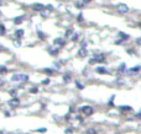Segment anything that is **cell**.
Wrapping results in <instances>:
<instances>
[{"label":"cell","mask_w":141,"mask_h":134,"mask_svg":"<svg viewBox=\"0 0 141 134\" xmlns=\"http://www.w3.org/2000/svg\"><path fill=\"white\" fill-rule=\"evenodd\" d=\"M87 44H88V43H87V41H83V42H82V47H83V48H85Z\"/></svg>","instance_id":"obj_34"},{"label":"cell","mask_w":141,"mask_h":134,"mask_svg":"<svg viewBox=\"0 0 141 134\" xmlns=\"http://www.w3.org/2000/svg\"><path fill=\"white\" fill-rule=\"evenodd\" d=\"M46 10H48V11H52V10H55V7H53V5L48 4V5H46Z\"/></svg>","instance_id":"obj_27"},{"label":"cell","mask_w":141,"mask_h":134,"mask_svg":"<svg viewBox=\"0 0 141 134\" xmlns=\"http://www.w3.org/2000/svg\"><path fill=\"white\" fill-rule=\"evenodd\" d=\"M24 35H25L24 30H21V28L15 30V36H16V38H22V37H24Z\"/></svg>","instance_id":"obj_12"},{"label":"cell","mask_w":141,"mask_h":134,"mask_svg":"<svg viewBox=\"0 0 141 134\" xmlns=\"http://www.w3.org/2000/svg\"><path fill=\"white\" fill-rule=\"evenodd\" d=\"M1 50H4V47H3V46H0V52H1Z\"/></svg>","instance_id":"obj_39"},{"label":"cell","mask_w":141,"mask_h":134,"mask_svg":"<svg viewBox=\"0 0 141 134\" xmlns=\"http://www.w3.org/2000/svg\"><path fill=\"white\" fill-rule=\"evenodd\" d=\"M77 21H78V22H83V21H84V16H83L82 12L77 15Z\"/></svg>","instance_id":"obj_21"},{"label":"cell","mask_w":141,"mask_h":134,"mask_svg":"<svg viewBox=\"0 0 141 134\" xmlns=\"http://www.w3.org/2000/svg\"><path fill=\"white\" fill-rule=\"evenodd\" d=\"M140 27H141V24H140Z\"/></svg>","instance_id":"obj_40"},{"label":"cell","mask_w":141,"mask_h":134,"mask_svg":"<svg viewBox=\"0 0 141 134\" xmlns=\"http://www.w3.org/2000/svg\"><path fill=\"white\" fill-rule=\"evenodd\" d=\"M11 81H14V82H20V81L26 82V81H29V75H26V74H14L11 76Z\"/></svg>","instance_id":"obj_1"},{"label":"cell","mask_w":141,"mask_h":134,"mask_svg":"<svg viewBox=\"0 0 141 134\" xmlns=\"http://www.w3.org/2000/svg\"><path fill=\"white\" fill-rule=\"evenodd\" d=\"M77 54H78V57H79V58H85L87 55H88V49H87V48H83V47H81V48L78 49Z\"/></svg>","instance_id":"obj_9"},{"label":"cell","mask_w":141,"mask_h":134,"mask_svg":"<svg viewBox=\"0 0 141 134\" xmlns=\"http://www.w3.org/2000/svg\"><path fill=\"white\" fill-rule=\"evenodd\" d=\"M37 35H38L40 39H45V33H43V32H41V31H37Z\"/></svg>","instance_id":"obj_26"},{"label":"cell","mask_w":141,"mask_h":134,"mask_svg":"<svg viewBox=\"0 0 141 134\" xmlns=\"http://www.w3.org/2000/svg\"><path fill=\"white\" fill-rule=\"evenodd\" d=\"M81 111L84 113L85 116H92L93 112H94V110H93L92 106H82L81 107Z\"/></svg>","instance_id":"obj_3"},{"label":"cell","mask_w":141,"mask_h":134,"mask_svg":"<svg viewBox=\"0 0 141 134\" xmlns=\"http://www.w3.org/2000/svg\"><path fill=\"white\" fill-rule=\"evenodd\" d=\"M126 71V64L125 63H121L120 67L118 68V73H125Z\"/></svg>","instance_id":"obj_15"},{"label":"cell","mask_w":141,"mask_h":134,"mask_svg":"<svg viewBox=\"0 0 141 134\" xmlns=\"http://www.w3.org/2000/svg\"><path fill=\"white\" fill-rule=\"evenodd\" d=\"M136 118H139V119H141V111L137 113V115H136Z\"/></svg>","instance_id":"obj_37"},{"label":"cell","mask_w":141,"mask_h":134,"mask_svg":"<svg viewBox=\"0 0 141 134\" xmlns=\"http://www.w3.org/2000/svg\"><path fill=\"white\" fill-rule=\"evenodd\" d=\"M53 44H55L56 47H63L64 44H66V41H64V38H62V37H57L55 41H53Z\"/></svg>","instance_id":"obj_7"},{"label":"cell","mask_w":141,"mask_h":134,"mask_svg":"<svg viewBox=\"0 0 141 134\" xmlns=\"http://www.w3.org/2000/svg\"><path fill=\"white\" fill-rule=\"evenodd\" d=\"M3 84H4V81H3V80H1V79H0V86H1V85H3Z\"/></svg>","instance_id":"obj_38"},{"label":"cell","mask_w":141,"mask_h":134,"mask_svg":"<svg viewBox=\"0 0 141 134\" xmlns=\"http://www.w3.org/2000/svg\"><path fill=\"white\" fill-rule=\"evenodd\" d=\"M116 10L120 14H127L129 12V6L126 5V4H119L118 6H116Z\"/></svg>","instance_id":"obj_4"},{"label":"cell","mask_w":141,"mask_h":134,"mask_svg":"<svg viewBox=\"0 0 141 134\" xmlns=\"http://www.w3.org/2000/svg\"><path fill=\"white\" fill-rule=\"evenodd\" d=\"M82 1H83L84 4H89L90 1H93V0H82Z\"/></svg>","instance_id":"obj_35"},{"label":"cell","mask_w":141,"mask_h":134,"mask_svg":"<svg viewBox=\"0 0 141 134\" xmlns=\"http://www.w3.org/2000/svg\"><path fill=\"white\" fill-rule=\"evenodd\" d=\"M120 110H123V111H131L133 107H130V106H120Z\"/></svg>","instance_id":"obj_24"},{"label":"cell","mask_w":141,"mask_h":134,"mask_svg":"<svg viewBox=\"0 0 141 134\" xmlns=\"http://www.w3.org/2000/svg\"><path fill=\"white\" fill-rule=\"evenodd\" d=\"M71 39L73 41V42L78 41V39H79V33H73V35H72V37H71Z\"/></svg>","instance_id":"obj_20"},{"label":"cell","mask_w":141,"mask_h":134,"mask_svg":"<svg viewBox=\"0 0 141 134\" xmlns=\"http://www.w3.org/2000/svg\"><path fill=\"white\" fill-rule=\"evenodd\" d=\"M43 71H45V73H46V74H48V75H51V74L53 73V71H52L51 69H45V70H43Z\"/></svg>","instance_id":"obj_29"},{"label":"cell","mask_w":141,"mask_h":134,"mask_svg":"<svg viewBox=\"0 0 141 134\" xmlns=\"http://www.w3.org/2000/svg\"><path fill=\"white\" fill-rule=\"evenodd\" d=\"M75 86H77L79 90H83V89H84V85L82 84L81 81H75Z\"/></svg>","instance_id":"obj_23"},{"label":"cell","mask_w":141,"mask_h":134,"mask_svg":"<svg viewBox=\"0 0 141 134\" xmlns=\"http://www.w3.org/2000/svg\"><path fill=\"white\" fill-rule=\"evenodd\" d=\"M10 94L13 95V97H16V96H15V94H16V91H15V90H11V91H10Z\"/></svg>","instance_id":"obj_33"},{"label":"cell","mask_w":141,"mask_h":134,"mask_svg":"<svg viewBox=\"0 0 141 134\" xmlns=\"http://www.w3.org/2000/svg\"><path fill=\"white\" fill-rule=\"evenodd\" d=\"M119 37H120V39L115 41V43H116V44H120V43L124 42V41H127V39L130 38V36H129L127 33H124V32H119Z\"/></svg>","instance_id":"obj_5"},{"label":"cell","mask_w":141,"mask_h":134,"mask_svg":"<svg viewBox=\"0 0 141 134\" xmlns=\"http://www.w3.org/2000/svg\"><path fill=\"white\" fill-rule=\"evenodd\" d=\"M72 32H73V28H72V27H69V28L66 31V32H64V37H66V38H67V37H69V36L72 35Z\"/></svg>","instance_id":"obj_19"},{"label":"cell","mask_w":141,"mask_h":134,"mask_svg":"<svg viewBox=\"0 0 141 134\" xmlns=\"http://www.w3.org/2000/svg\"><path fill=\"white\" fill-rule=\"evenodd\" d=\"M141 71V65H135L131 69H129V73H139Z\"/></svg>","instance_id":"obj_14"},{"label":"cell","mask_w":141,"mask_h":134,"mask_svg":"<svg viewBox=\"0 0 141 134\" xmlns=\"http://www.w3.org/2000/svg\"><path fill=\"white\" fill-rule=\"evenodd\" d=\"M105 61V55L104 54H95L93 55L92 59H89V64H94V63H104Z\"/></svg>","instance_id":"obj_2"},{"label":"cell","mask_w":141,"mask_h":134,"mask_svg":"<svg viewBox=\"0 0 141 134\" xmlns=\"http://www.w3.org/2000/svg\"><path fill=\"white\" fill-rule=\"evenodd\" d=\"M48 53L51 54V55H57L58 54V52H59V49H58V47H48Z\"/></svg>","instance_id":"obj_10"},{"label":"cell","mask_w":141,"mask_h":134,"mask_svg":"<svg viewBox=\"0 0 141 134\" xmlns=\"http://www.w3.org/2000/svg\"><path fill=\"white\" fill-rule=\"evenodd\" d=\"M32 10H35V11H40V12H42L43 10H46V5L40 4V3H35V4H32Z\"/></svg>","instance_id":"obj_6"},{"label":"cell","mask_w":141,"mask_h":134,"mask_svg":"<svg viewBox=\"0 0 141 134\" xmlns=\"http://www.w3.org/2000/svg\"><path fill=\"white\" fill-rule=\"evenodd\" d=\"M74 6L77 7V9H81V10H82V9H83V7L85 6V4H84L83 1H77V3L74 4Z\"/></svg>","instance_id":"obj_16"},{"label":"cell","mask_w":141,"mask_h":134,"mask_svg":"<svg viewBox=\"0 0 141 134\" xmlns=\"http://www.w3.org/2000/svg\"><path fill=\"white\" fill-rule=\"evenodd\" d=\"M95 71H96L98 74H108V73H109L105 67H96V68H95Z\"/></svg>","instance_id":"obj_11"},{"label":"cell","mask_w":141,"mask_h":134,"mask_svg":"<svg viewBox=\"0 0 141 134\" xmlns=\"http://www.w3.org/2000/svg\"><path fill=\"white\" fill-rule=\"evenodd\" d=\"M5 73H7V68L4 65H0V74H5Z\"/></svg>","instance_id":"obj_22"},{"label":"cell","mask_w":141,"mask_h":134,"mask_svg":"<svg viewBox=\"0 0 141 134\" xmlns=\"http://www.w3.org/2000/svg\"><path fill=\"white\" fill-rule=\"evenodd\" d=\"M64 133H66V134H72V130L71 129H66V130H64Z\"/></svg>","instance_id":"obj_36"},{"label":"cell","mask_w":141,"mask_h":134,"mask_svg":"<svg viewBox=\"0 0 141 134\" xmlns=\"http://www.w3.org/2000/svg\"><path fill=\"white\" fill-rule=\"evenodd\" d=\"M24 18H25V16H17V17H15V18L13 20V21H14L15 25H20V24L24 22Z\"/></svg>","instance_id":"obj_13"},{"label":"cell","mask_w":141,"mask_h":134,"mask_svg":"<svg viewBox=\"0 0 141 134\" xmlns=\"http://www.w3.org/2000/svg\"><path fill=\"white\" fill-rule=\"evenodd\" d=\"M71 80H72L71 74H64V75H63V81H64V82H69Z\"/></svg>","instance_id":"obj_17"},{"label":"cell","mask_w":141,"mask_h":134,"mask_svg":"<svg viewBox=\"0 0 141 134\" xmlns=\"http://www.w3.org/2000/svg\"><path fill=\"white\" fill-rule=\"evenodd\" d=\"M20 44H21V43H20V41H14V46H15V47H19Z\"/></svg>","instance_id":"obj_31"},{"label":"cell","mask_w":141,"mask_h":134,"mask_svg":"<svg viewBox=\"0 0 141 134\" xmlns=\"http://www.w3.org/2000/svg\"><path fill=\"white\" fill-rule=\"evenodd\" d=\"M5 33H6V28H5V26L0 24V36H4Z\"/></svg>","instance_id":"obj_18"},{"label":"cell","mask_w":141,"mask_h":134,"mask_svg":"<svg viewBox=\"0 0 141 134\" xmlns=\"http://www.w3.org/2000/svg\"><path fill=\"white\" fill-rule=\"evenodd\" d=\"M30 92H31V94H37V92H38V87L34 86V87H32V89L30 90Z\"/></svg>","instance_id":"obj_25"},{"label":"cell","mask_w":141,"mask_h":134,"mask_svg":"<svg viewBox=\"0 0 141 134\" xmlns=\"http://www.w3.org/2000/svg\"><path fill=\"white\" fill-rule=\"evenodd\" d=\"M87 133H88V134H96V130H94V129H88V130H87Z\"/></svg>","instance_id":"obj_28"},{"label":"cell","mask_w":141,"mask_h":134,"mask_svg":"<svg viewBox=\"0 0 141 134\" xmlns=\"http://www.w3.org/2000/svg\"><path fill=\"white\" fill-rule=\"evenodd\" d=\"M19 105H20V101H19L17 97H13L11 100H9V106L10 107L16 108V107H19Z\"/></svg>","instance_id":"obj_8"},{"label":"cell","mask_w":141,"mask_h":134,"mask_svg":"<svg viewBox=\"0 0 141 134\" xmlns=\"http://www.w3.org/2000/svg\"><path fill=\"white\" fill-rule=\"evenodd\" d=\"M42 84H43V85H48V84H50V79H45V80L42 81Z\"/></svg>","instance_id":"obj_30"},{"label":"cell","mask_w":141,"mask_h":134,"mask_svg":"<svg viewBox=\"0 0 141 134\" xmlns=\"http://www.w3.org/2000/svg\"><path fill=\"white\" fill-rule=\"evenodd\" d=\"M136 44H137V46H141V37H139V38L136 39Z\"/></svg>","instance_id":"obj_32"}]
</instances>
